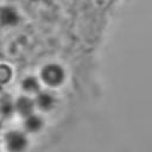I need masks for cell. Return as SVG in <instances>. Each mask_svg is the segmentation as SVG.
Returning a JSON list of instances; mask_svg holds the SVG:
<instances>
[{
    "label": "cell",
    "mask_w": 152,
    "mask_h": 152,
    "mask_svg": "<svg viewBox=\"0 0 152 152\" xmlns=\"http://www.w3.org/2000/svg\"><path fill=\"white\" fill-rule=\"evenodd\" d=\"M0 90H1V87H0Z\"/></svg>",
    "instance_id": "8"
},
{
    "label": "cell",
    "mask_w": 152,
    "mask_h": 152,
    "mask_svg": "<svg viewBox=\"0 0 152 152\" xmlns=\"http://www.w3.org/2000/svg\"><path fill=\"white\" fill-rule=\"evenodd\" d=\"M11 77V69L5 65L0 64V83H6Z\"/></svg>",
    "instance_id": "5"
},
{
    "label": "cell",
    "mask_w": 152,
    "mask_h": 152,
    "mask_svg": "<svg viewBox=\"0 0 152 152\" xmlns=\"http://www.w3.org/2000/svg\"><path fill=\"white\" fill-rule=\"evenodd\" d=\"M6 144L11 152H21L26 147V138L19 132H10L6 135Z\"/></svg>",
    "instance_id": "1"
},
{
    "label": "cell",
    "mask_w": 152,
    "mask_h": 152,
    "mask_svg": "<svg viewBox=\"0 0 152 152\" xmlns=\"http://www.w3.org/2000/svg\"><path fill=\"white\" fill-rule=\"evenodd\" d=\"M40 126V121L37 119V118H30L27 121H26V127L30 129V131H36L38 129Z\"/></svg>",
    "instance_id": "6"
},
{
    "label": "cell",
    "mask_w": 152,
    "mask_h": 152,
    "mask_svg": "<svg viewBox=\"0 0 152 152\" xmlns=\"http://www.w3.org/2000/svg\"><path fill=\"white\" fill-rule=\"evenodd\" d=\"M0 129H1V121H0Z\"/></svg>",
    "instance_id": "7"
},
{
    "label": "cell",
    "mask_w": 152,
    "mask_h": 152,
    "mask_svg": "<svg viewBox=\"0 0 152 152\" xmlns=\"http://www.w3.org/2000/svg\"><path fill=\"white\" fill-rule=\"evenodd\" d=\"M17 108H18V110H19L21 114L26 115V114H28L30 110H31V102H30L27 99H20V100L18 101V103H17Z\"/></svg>",
    "instance_id": "3"
},
{
    "label": "cell",
    "mask_w": 152,
    "mask_h": 152,
    "mask_svg": "<svg viewBox=\"0 0 152 152\" xmlns=\"http://www.w3.org/2000/svg\"><path fill=\"white\" fill-rule=\"evenodd\" d=\"M13 112V106L8 100H4L0 103V113L4 116H10Z\"/></svg>",
    "instance_id": "4"
},
{
    "label": "cell",
    "mask_w": 152,
    "mask_h": 152,
    "mask_svg": "<svg viewBox=\"0 0 152 152\" xmlns=\"http://www.w3.org/2000/svg\"><path fill=\"white\" fill-rule=\"evenodd\" d=\"M17 19H18V17L12 8L5 7L0 11V21L4 25H13L17 23Z\"/></svg>",
    "instance_id": "2"
}]
</instances>
